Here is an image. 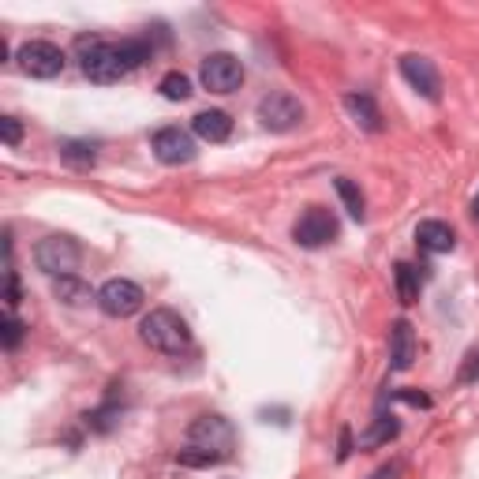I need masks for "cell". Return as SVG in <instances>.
<instances>
[{
	"label": "cell",
	"mask_w": 479,
	"mask_h": 479,
	"mask_svg": "<svg viewBox=\"0 0 479 479\" xmlns=\"http://www.w3.org/2000/svg\"><path fill=\"white\" fill-rule=\"evenodd\" d=\"M75 53L83 60V75L90 83H120L124 75H132L150 60V41L143 38H124L116 45L102 41L97 34H79L75 38Z\"/></svg>",
	"instance_id": "obj_1"
},
{
	"label": "cell",
	"mask_w": 479,
	"mask_h": 479,
	"mask_svg": "<svg viewBox=\"0 0 479 479\" xmlns=\"http://www.w3.org/2000/svg\"><path fill=\"white\" fill-rule=\"evenodd\" d=\"M139 337L146 348H154V352H165V356H180V352L191 348V330H188V322L176 315L172 308H154L143 326H139Z\"/></svg>",
	"instance_id": "obj_2"
},
{
	"label": "cell",
	"mask_w": 479,
	"mask_h": 479,
	"mask_svg": "<svg viewBox=\"0 0 479 479\" xmlns=\"http://www.w3.org/2000/svg\"><path fill=\"white\" fill-rule=\"evenodd\" d=\"M188 442L214 453L217 461H229L233 457V446H236V427L225 419V416H198L188 427Z\"/></svg>",
	"instance_id": "obj_3"
},
{
	"label": "cell",
	"mask_w": 479,
	"mask_h": 479,
	"mask_svg": "<svg viewBox=\"0 0 479 479\" xmlns=\"http://www.w3.org/2000/svg\"><path fill=\"white\" fill-rule=\"evenodd\" d=\"M79 259H83V247L75 244L71 236H60V233L38 240V247H34V263L49 277H68V273H75Z\"/></svg>",
	"instance_id": "obj_4"
},
{
	"label": "cell",
	"mask_w": 479,
	"mask_h": 479,
	"mask_svg": "<svg viewBox=\"0 0 479 479\" xmlns=\"http://www.w3.org/2000/svg\"><path fill=\"white\" fill-rule=\"evenodd\" d=\"M259 124L266 132H292L304 124V106H299V97L285 94V90H273L259 102Z\"/></svg>",
	"instance_id": "obj_5"
},
{
	"label": "cell",
	"mask_w": 479,
	"mask_h": 479,
	"mask_svg": "<svg viewBox=\"0 0 479 479\" xmlns=\"http://www.w3.org/2000/svg\"><path fill=\"white\" fill-rule=\"evenodd\" d=\"M143 289L135 281H128V277H113V281H106L102 289H97V308H102L109 318H132L143 311Z\"/></svg>",
	"instance_id": "obj_6"
},
{
	"label": "cell",
	"mask_w": 479,
	"mask_h": 479,
	"mask_svg": "<svg viewBox=\"0 0 479 479\" xmlns=\"http://www.w3.org/2000/svg\"><path fill=\"white\" fill-rule=\"evenodd\" d=\"M337 233H341V225L326 207H308L299 214V221L292 225V236L299 247H326L337 240Z\"/></svg>",
	"instance_id": "obj_7"
},
{
	"label": "cell",
	"mask_w": 479,
	"mask_h": 479,
	"mask_svg": "<svg viewBox=\"0 0 479 479\" xmlns=\"http://www.w3.org/2000/svg\"><path fill=\"white\" fill-rule=\"evenodd\" d=\"M19 68L31 75V79H57V75L64 71V53H60V45L53 41H27V45H19V53H15Z\"/></svg>",
	"instance_id": "obj_8"
},
{
	"label": "cell",
	"mask_w": 479,
	"mask_h": 479,
	"mask_svg": "<svg viewBox=\"0 0 479 479\" xmlns=\"http://www.w3.org/2000/svg\"><path fill=\"white\" fill-rule=\"evenodd\" d=\"M198 79L214 94H233L244 83V64L233 53H210L203 60V68H198Z\"/></svg>",
	"instance_id": "obj_9"
},
{
	"label": "cell",
	"mask_w": 479,
	"mask_h": 479,
	"mask_svg": "<svg viewBox=\"0 0 479 479\" xmlns=\"http://www.w3.org/2000/svg\"><path fill=\"white\" fill-rule=\"evenodd\" d=\"M401 75H405V83L412 90H419L427 102H438V97H442V75L427 57H416V53L401 57Z\"/></svg>",
	"instance_id": "obj_10"
},
{
	"label": "cell",
	"mask_w": 479,
	"mask_h": 479,
	"mask_svg": "<svg viewBox=\"0 0 479 479\" xmlns=\"http://www.w3.org/2000/svg\"><path fill=\"white\" fill-rule=\"evenodd\" d=\"M154 158L161 165H188L195 158V139L184 128H161L154 135Z\"/></svg>",
	"instance_id": "obj_11"
},
{
	"label": "cell",
	"mask_w": 479,
	"mask_h": 479,
	"mask_svg": "<svg viewBox=\"0 0 479 479\" xmlns=\"http://www.w3.org/2000/svg\"><path fill=\"white\" fill-rule=\"evenodd\" d=\"M416 244H419V251H427V255H449V251L457 247V233H453L446 221H419Z\"/></svg>",
	"instance_id": "obj_12"
},
{
	"label": "cell",
	"mask_w": 479,
	"mask_h": 479,
	"mask_svg": "<svg viewBox=\"0 0 479 479\" xmlns=\"http://www.w3.org/2000/svg\"><path fill=\"white\" fill-rule=\"evenodd\" d=\"M416 360V334H412V326L401 318L393 322V330H390V367L393 371H409Z\"/></svg>",
	"instance_id": "obj_13"
},
{
	"label": "cell",
	"mask_w": 479,
	"mask_h": 479,
	"mask_svg": "<svg viewBox=\"0 0 479 479\" xmlns=\"http://www.w3.org/2000/svg\"><path fill=\"white\" fill-rule=\"evenodd\" d=\"M191 132L203 143H225L233 135V120H229V113H221V109H203L191 120Z\"/></svg>",
	"instance_id": "obj_14"
},
{
	"label": "cell",
	"mask_w": 479,
	"mask_h": 479,
	"mask_svg": "<svg viewBox=\"0 0 479 479\" xmlns=\"http://www.w3.org/2000/svg\"><path fill=\"white\" fill-rule=\"evenodd\" d=\"M53 296L60 299V304H68V308H87L90 299H97L94 289L83 281V277H75V273H68V277H53Z\"/></svg>",
	"instance_id": "obj_15"
},
{
	"label": "cell",
	"mask_w": 479,
	"mask_h": 479,
	"mask_svg": "<svg viewBox=\"0 0 479 479\" xmlns=\"http://www.w3.org/2000/svg\"><path fill=\"white\" fill-rule=\"evenodd\" d=\"M345 109H348V116L356 120L364 132H382V116H378L371 94H348L345 97Z\"/></svg>",
	"instance_id": "obj_16"
},
{
	"label": "cell",
	"mask_w": 479,
	"mask_h": 479,
	"mask_svg": "<svg viewBox=\"0 0 479 479\" xmlns=\"http://www.w3.org/2000/svg\"><path fill=\"white\" fill-rule=\"evenodd\" d=\"M393 285H397V299L401 304H416L419 299V270L412 263H397L393 266Z\"/></svg>",
	"instance_id": "obj_17"
},
{
	"label": "cell",
	"mask_w": 479,
	"mask_h": 479,
	"mask_svg": "<svg viewBox=\"0 0 479 479\" xmlns=\"http://www.w3.org/2000/svg\"><path fill=\"white\" fill-rule=\"evenodd\" d=\"M60 158H64L71 169H90V165L97 161L94 146L83 143V139H68V143H60Z\"/></svg>",
	"instance_id": "obj_18"
},
{
	"label": "cell",
	"mask_w": 479,
	"mask_h": 479,
	"mask_svg": "<svg viewBox=\"0 0 479 479\" xmlns=\"http://www.w3.org/2000/svg\"><path fill=\"white\" fill-rule=\"evenodd\" d=\"M337 195H341V203H345L348 217L364 221V214H367V203H364V191L356 188V180H348V176H341V180H337Z\"/></svg>",
	"instance_id": "obj_19"
},
{
	"label": "cell",
	"mask_w": 479,
	"mask_h": 479,
	"mask_svg": "<svg viewBox=\"0 0 479 479\" xmlns=\"http://www.w3.org/2000/svg\"><path fill=\"white\" fill-rule=\"evenodd\" d=\"M158 90H161V97H169V102H188V97H191V79L184 71H169V75H161Z\"/></svg>",
	"instance_id": "obj_20"
},
{
	"label": "cell",
	"mask_w": 479,
	"mask_h": 479,
	"mask_svg": "<svg viewBox=\"0 0 479 479\" xmlns=\"http://www.w3.org/2000/svg\"><path fill=\"white\" fill-rule=\"evenodd\" d=\"M397 431H401V427H397V419H393V416H378V419H374V427L364 435V446H382V442L397 438Z\"/></svg>",
	"instance_id": "obj_21"
},
{
	"label": "cell",
	"mask_w": 479,
	"mask_h": 479,
	"mask_svg": "<svg viewBox=\"0 0 479 479\" xmlns=\"http://www.w3.org/2000/svg\"><path fill=\"white\" fill-rule=\"evenodd\" d=\"M176 461H180V465H188V468H210V465H217V457H214V453L198 449V446H188V449H180V453H176Z\"/></svg>",
	"instance_id": "obj_22"
},
{
	"label": "cell",
	"mask_w": 479,
	"mask_h": 479,
	"mask_svg": "<svg viewBox=\"0 0 479 479\" xmlns=\"http://www.w3.org/2000/svg\"><path fill=\"white\" fill-rule=\"evenodd\" d=\"M23 330H27V326H23V322L15 318V311H8L5 322H0V341H5V348H19Z\"/></svg>",
	"instance_id": "obj_23"
},
{
	"label": "cell",
	"mask_w": 479,
	"mask_h": 479,
	"mask_svg": "<svg viewBox=\"0 0 479 479\" xmlns=\"http://www.w3.org/2000/svg\"><path fill=\"white\" fill-rule=\"evenodd\" d=\"M116 419H120V409H116V405H106V409H97V412H87V427H90V431H109Z\"/></svg>",
	"instance_id": "obj_24"
},
{
	"label": "cell",
	"mask_w": 479,
	"mask_h": 479,
	"mask_svg": "<svg viewBox=\"0 0 479 479\" xmlns=\"http://www.w3.org/2000/svg\"><path fill=\"white\" fill-rule=\"evenodd\" d=\"M0 139H5V146H19L23 139V124L15 116H0Z\"/></svg>",
	"instance_id": "obj_25"
},
{
	"label": "cell",
	"mask_w": 479,
	"mask_h": 479,
	"mask_svg": "<svg viewBox=\"0 0 479 479\" xmlns=\"http://www.w3.org/2000/svg\"><path fill=\"white\" fill-rule=\"evenodd\" d=\"M401 472H405V465H401V461H390V465H382L378 472H371V479H401Z\"/></svg>",
	"instance_id": "obj_26"
},
{
	"label": "cell",
	"mask_w": 479,
	"mask_h": 479,
	"mask_svg": "<svg viewBox=\"0 0 479 479\" xmlns=\"http://www.w3.org/2000/svg\"><path fill=\"white\" fill-rule=\"evenodd\" d=\"M475 378H479V352H475V356L465 364V371H461V382H475Z\"/></svg>",
	"instance_id": "obj_27"
},
{
	"label": "cell",
	"mask_w": 479,
	"mask_h": 479,
	"mask_svg": "<svg viewBox=\"0 0 479 479\" xmlns=\"http://www.w3.org/2000/svg\"><path fill=\"white\" fill-rule=\"evenodd\" d=\"M397 401H409V405H431V397H427V393H397Z\"/></svg>",
	"instance_id": "obj_28"
},
{
	"label": "cell",
	"mask_w": 479,
	"mask_h": 479,
	"mask_svg": "<svg viewBox=\"0 0 479 479\" xmlns=\"http://www.w3.org/2000/svg\"><path fill=\"white\" fill-rule=\"evenodd\" d=\"M472 214H475V221H479V191H475V198H472Z\"/></svg>",
	"instance_id": "obj_29"
}]
</instances>
